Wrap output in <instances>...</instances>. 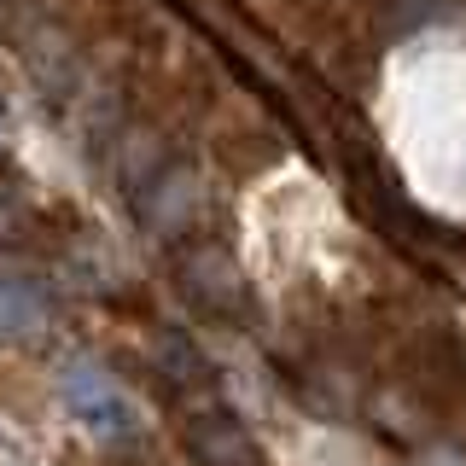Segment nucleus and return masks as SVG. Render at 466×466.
Instances as JSON below:
<instances>
[{"instance_id": "obj_1", "label": "nucleus", "mask_w": 466, "mask_h": 466, "mask_svg": "<svg viewBox=\"0 0 466 466\" xmlns=\"http://www.w3.org/2000/svg\"><path fill=\"white\" fill-rule=\"evenodd\" d=\"M58 397H65L70 420L87 426L99 443H135V437H140V408L123 397V385H116L111 373H99V368H65Z\"/></svg>"}, {"instance_id": "obj_4", "label": "nucleus", "mask_w": 466, "mask_h": 466, "mask_svg": "<svg viewBox=\"0 0 466 466\" xmlns=\"http://www.w3.org/2000/svg\"><path fill=\"white\" fill-rule=\"evenodd\" d=\"M41 327H47V303H41V291L0 280V339H29V332H41Z\"/></svg>"}, {"instance_id": "obj_2", "label": "nucleus", "mask_w": 466, "mask_h": 466, "mask_svg": "<svg viewBox=\"0 0 466 466\" xmlns=\"http://www.w3.org/2000/svg\"><path fill=\"white\" fill-rule=\"evenodd\" d=\"M187 455H193V466H262V449L245 431V420L222 414V408L187 420Z\"/></svg>"}, {"instance_id": "obj_3", "label": "nucleus", "mask_w": 466, "mask_h": 466, "mask_svg": "<svg viewBox=\"0 0 466 466\" xmlns=\"http://www.w3.org/2000/svg\"><path fill=\"white\" fill-rule=\"evenodd\" d=\"M198 210V175L193 169H169L164 181L152 187V204H146V222L157 233H175L187 222V216Z\"/></svg>"}]
</instances>
